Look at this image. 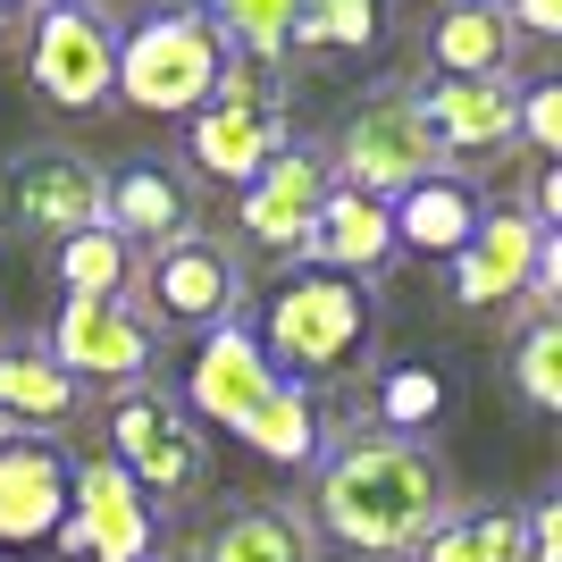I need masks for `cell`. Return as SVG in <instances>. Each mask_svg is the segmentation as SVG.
I'll list each match as a JSON object with an SVG mask.
<instances>
[{
	"label": "cell",
	"instance_id": "cell-10",
	"mask_svg": "<svg viewBox=\"0 0 562 562\" xmlns=\"http://www.w3.org/2000/svg\"><path fill=\"white\" fill-rule=\"evenodd\" d=\"M59 554H93V562H151L160 546V513L143 504V487L110 453L68 470V520H59Z\"/></svg>",
	"mask_w": 562,
	"mask_h": 562
},
{
	"label": "cell",
	"instance_id": "cell-19",
	"mask_svg": "<svg viewBox=\"0 0 562 562\" xmlns=\"http://www.w3.org/2000/svg\"><path fill=\"white\" fill-rule=\"evenodd\" d=\"M193 562H319V529H311L303 504H278V495H244L202 529Z\"/></svg>",
	"mask_w": 562,
	"mask_h": 562
},
{
	"label": "cell",
	"instance_id": "cell-30",
	"mask_svg": "<svg viewBox=\"0 0 562 562\" xmlns=\"http://www.w3.org/2000/svg\"><path fill=\"white\" fill-rule=\"evenodd\" d=\"M513 378L538 412H562V328L554 319H529V336H520V352H513Z\"/></svg>",
	"mask_w": 562,
	"mask_h": 562
},
{
	"label": "cell",
	"instance_id": "cell-17",
	"mask_svg": "<svg viewBox=\"0 0 562 562\" xmlns=\"http://www.w3.org/2000/svg\"><path fill=\"white\" fill-rule=\"evenodd\" d=\"M285 143H294V110H218V101H202L186 126L193 168L218 177V186H252Z\"/></svg>",
	"mask_w": 562,
	"mask_h": 562
},
{
	"label": "cell",
	"instance_id": "cell-35",
	"mask_svg": "<svg viewBox=\"0 0 562 562\" xmlns=\"http://www.w3.org/2000/svg\"><path fill=\"white\" fill-rule=\"evenodd\" d=\"M0 18H9V9H0Z\"/></svg>",
	"mask_w": 562,
	"mask_h": 562
},
{
	"label": "cell",
	"instance_id": "cell-8",
	"mask_svg": "<svg viewBox=\"0 0 562 562\" xmlns=\"http://www.w3.org/2000/svg\"><path fill=\"white\" fill-rule=\"evenodd\" d=\"M25 76L50 110H101L117 76V25L101 0H43L34 18V50H25Z\"/></svg>",
	"mask_w": 562,
	"mask_h": 562
},
{
	"label": "cell",
	"instance_id": "cell-31",
	"mask_svg": "<svg viewBox=\"0 0 562 562\" xmlns=\"http://www.w3.org/2000/svg\"><path fill=\"white\" fill-rule=\"evenodd\" d=\"M513 143H529L538 160H554V151H562V85H554V76H529V85H520Z\"/></svg>",
	"mask_w": 562,
	"mask_h": 562
},
{
	"label": "cell",
	"instance_id": "cell-29",
	"mask_svg": "<svg viewBox=\"0 0 562 562\" xmlns=\"http://www.w3.org/2000/svg\"><path fill=\"white\" fill-rule=\"evenodd\" d=\"M218 110H285V59H244V50H227L218 59V85H211Z\"/></svg>",
	"mask_w": 562,
	"mask_h": 562
},
{
	"label": "cell",
	"instance_id": "cell-6",
	"mask_svg": "<svg viewBox=\"0 0 562 562\" xmlns=\"http://www.w3.org/2000/svg\"><path fill=\"white\" fill-rule=\"evenodd\" d=\"M135 294H143V319L151 328H218V319H235L244 311V260L218 244V235H177V244H160V252H143L135 269Z\"/></svg>",
	"mask_w": 562,
	"mask_h": 562
},
{
	"label": "cell",
	"instance_id": "cell-18",
	"mask_svg": "<svg viewBox=\"0 0 562 562\" xmlns=\"http://www.w3.org/2000/svg\"><path fill=\"white\" fill-rule=\"evenodd\" d=\"M294 252H303L319 278H361V285H370L378 269L395 260V218H386V202L336 186L328 202H319V218H311V235L294 244Z\"/></svg>",
	"mask_w": 562,
	"mask_h": 562
},
{
	"label": "cell",
	"instance_id": "cell-20",
	"mask_svg": "<svg viewBox=\"0 0 562 562\" xmlns=\"http://www.w3.org/2000/svg\"><path fill=\"white\" fill-rule=\"evenodd\" d=\"M386 218H395V252L453 260L470 235H479V218H487V193L470 186L462 168H437V177H420L412 193H395V202H386Z\"/></svg>",
	"mask_w": 562,
	"mask_h": 562
},
{
	"label": "cell",
	"instance_id": "cell-4",
	"mask_svg": "<svg viewBox=\"0 0 562 562\" xmlns=\"http://www.w3.org/2000/svg\"><path fill=\"white\" fill-rule=\"evenodd\" d=\"M218 34L202 9H143L135 25H117V76L110 93L143 117H193L218 85Z\"/></svg>",
	"mask_w": 562,
	"mask_h": 562
},
{
	"label": "cell",
	"instance_id": "cell-27",
	"mask_svg": "<svg viewBox=\"0 0 562 562\" xmlns=\"http://www.w3.org/2000/svg\"><path fill=\"white\" fill-rule=\"evenodd\" d=\"M412 562H520V513H446Z\"/></svg>",
	"mask_w": 562,
	"mask_h": 562
},
{
	"label": "cell",
	"instance_id": "cell-9",
	"mask_svg": "<svg viewBox=\"0 0 562 562\" xmlns=\"http://www.w3.org/2000/svg\"><path fill=\"white\" fill-rule=\"evenodd\" d=\"M50 361L76 378V386H143L151 361H160V328L143 319L135 303H93V294H68L59 319H50Z\"/></svg>",
	"mask_w": 562,
	"mask_h": 562
},
{
	"label": "cell",
	"instance_id": "cell-36",
	"mask_svg": "<svg viewBox=\"0 0 562 562\" xmlns=\"http://www.w3.org/2000/svg\"><path fill=\"white\" fill-rule=\"evenodd\" d=\"M0 9H9V0H0Z\"/></svg>",
	"mask_w": 562,
	"mask_h": 562
},
{
	"label": "cell",
	"instance_id": "cell-32",
	"mask_svg": "<svg viewBox=\"0 0 562 562\" xmlns=\"http://www.w3.org/2000/svg\"><path fill=\"white\" fill-rule=\"evenodd\" d=\"M520 562H562V504L554 495H538L520 513Z\"/></svg>",
	"mask_w": 562,
	"mask_h": 562
},
{
	"label": "cell",
	"instance_id": "cell-3",
	"mask_svg": "<svg viewBox=\"0 0 562 562\" xmlns=\"http://www.w3.org/2000/svg\"><path fill=\"white\" fill-rule=\"evenodd\" d=\"M101 428H110V462L143 487L151 513H177V504H202V495H211V437H202V420H193L168 386H151V378H143V386H117Z\"/></svg>",
	"mask_w": 562,
	"mask_h": 562
},
{
	"label": "cell",
	"instance_id": "cell-33",
	"mask_svg": "<svg viewBox=\"0 0 562 562\" xmlns=\"http://www.w3.org/2000/svg\"><path fill=\"white\" fill-rule=\"evenodd\" d=\"M504 25H513V43H554L562 34V0H495Z\"/></svg>",
	"mask_w": 562,
	"mask_h": 562
},
{
	"label": "cell",
	"instance_id": "cell-7",
	"mask_svg": "<svg viewBox=\"0 0 562 562\" xmlns=\"http://www.w3.org/2000/svg\"><path fill=\"white\" fill-rule=\"evenodd\" d=\"M101 186H110V168H101L93 151H76V143H25V151H9V168H0L9 227L43 235V244H59V235H76V227H101Z\"/></svg>",
	"mask_w": 562,
	"mask_h": 562
},
{
	"label": "cell",
	"instance_id": "cell-34",
	"mask_svg": "<svg viewBox=\"0 0 562 562\" xmlns=\"http://www.w3.org/2000/svg\"><path fill=\"white\" fill-rule=\"evenodd\" d=\"M186 9H211V0H186Z\"/></svg>",
	"mask_w": 562,
	"mask_h": 562
},
{
	"label": "cell",
	"instance_id": "cell-25",
	"mask_svg": "<svg viewBox=\"0 0 562 562\" xmlns=\"http://www.w3.org/2000/svg\"><path fill=\"white\" fill-rule=\"evenodd\" d=\"M446 412H453V370H437V361H395L370 395L378 437H403V446H420Z\"/></svg>",
	"mask_w": 562,
	"mask_h": 562
},
{
	"label": "cell",
	"instance_id": "cell-5",
	"mask_svg": "<svg viewBox=\"0 0 562 562\" xmlns=\"http://www.w3.org/2000/svg\"><path fill=\"white\" fill-rule=\"evenodd\" d=\"M328 160H336V186H345V193L395 202V193H412L420 177H437L446 151H437V135H428L420 101L403 93V85H378L370 101H352V110H345Z\"/></svg>",
	"mask_w": 562,
	"mask_h": 562
},
{
	"label": "cell",
	"instance_id": "cell-37",
	"mask_svg": "<svg viewBox=\"0 0 562 562\" xmlns=\"http://www.w3.org/2000/svg\"><path fill=\"white\" fill-rule=\"evenodd\" d=\"M0 437H9V428H0Z\"/></svg>",
	"mask_w": 562,
	"mask_h": 562
},
{
	"label": "cell",
	"instance_id": "cell-15",
	"mask_svg": "<svg viewBox=\"0 0 562 562\" xmlns=\"http://www.w3.org/2000/svg\"><path fill=\"white\" fill-rule=\"evenodd\" d=\"M538 244H546V227H529L520 202L487 211V218H479V235L453 252V303H462V311L520 303V285H529V269H538Z\"/></svg>",
	"mask_w": 562,
	"mask_h": 562
},
{
	"label": "cell",
	"instance_id": "cell-23",
	"mask_svg": "<svg viewBox=\"0 0 562 562\" xmlns=\"http://www.w3.org/2000/svg\"><path fill=\"white\" fill-rule=\"evenodd\" d=\"M235 437H244L260 462H285V470H311L319 453H328V428H319V395H311L303 378H278V386H269V403H260V412L235 428Z\"/></svg>",
	"mask_w": 562,
	"mask_h": 562
},
{
	"label": "cell",
	"instance_id": "cell-21",
	"mask_svg": "<svg viewBox=\"0 0 562 562\" xmlns=\"http://www.w3.org/2000/svg\"><path fill=\"white\" fill-rule=\"evenodd\" d=\"M76 412H85V386L43 345H0V428L9 437H50Z\"/></svg>",
	"mask_w": 562,
	"mask_h": 562
},
{
	"label": "cell",
	"instance_id": "cell-16",
	"mask_svg": "<svg viewBox=\"0 0 562 562\" xmlns=\"http://www.w3.org/2000/svg\"><path fill=\"white\" fill-rule=\"evenodd\" d=\"M101 227L126 235L135 252H160V244L193 235V186L168 160H126V168H110V186H101Z\"/></svg>",
	"mask_w": 562,
	"mask_h": 562
},
{
	"label": "cell",
	"instance_id": "cell-14",
	"mask_svg": "<svg viewBox=\"0 0 562 562\" xmlns=\"http://www.w3.org/2000/svg\"><path fill=\"white\" fill-rule=\"evenodd\" d=\"M68 453L50 437H0V546H50L68 520Z\"/></svg>",
	"mask_w": 562,
	"mask_h": 562
},
{
	"label": "cell",
	"instance_id": "cell-22",
	"mask_svg": "<svg viewBox=\"0 0 562 562\" xmlns=\"http://www.w3.org/2000/svg\"><path fill=\"white\" fill-rule=\"evenodd\" d=\"M513 25L495 0H453L428 18V68L437 76H513Z\"/></svg>",
	"mask_w": 562,
	"mask_h": 562
},
{
	"label": "cell",
	"instance_id": "cell-1",
	"mask_svg": "<svg viewBox=\"0 0 562 562\" xmlns=\"http://www.w3.org/2000/svg\"><path fill=\"white\" fill-rule=\"evenodd\" d=\"M453 513L446 462L428 446H403V437H345L336 453H319V487H311V529L352 554L378 562H412L420 538Z\"/></svg>",
	"mask_w": 562,
	"mask_h": 562
},
{
	"label": "cell",
	"instance_id": "cell-12",
	"mask_svg": "<svg viewBox=\"0 0 562 562\" xmlns=\"http://www.w3.org/2000/svg\"><path fill=\"white\" fill-rule=\"evenodd\" d=\"M336 193V160L328 143H285L278 160L260 168L252 186H244V202H235V227L252 235V244H269V252H294L311 235V218H319V202Z\"/></svg>",
	"mask_w": 562,
	"mask_h": 562
},
{
	"label": "cell",
	"instance_id": "cell-24",
	"mask_svg": "<svg viewBox=\"0 0 562 562\" xmlns=\"http://www.w3.org/2000/svg\"><path fill=\"white\" fill-rule=\"evenodd\" d=\"M135 269H143V252L110 227H76V235L50 244V278L68 285V294H93V303H135V294H126Z\"/></svg>",
	"mask_w": 562,
	"mask_h": 562
},
{
	"label": "cell",
	"instance_id": "cell-26",
	"mask_svg": "<svg viewBox=\"0 0 562 562\" xmlns=\"http://www.w3.org/2000/svg\"><path fill=\"white\" fill-rule=\"evenodd\" d=\"M395 0H294V34L285 50H370L386 43Z\"/></svg>",
	"mask_w": 562,
	"mask_h": 562
},
{
	"label": "cell",
	"instance_id": "cell-13",
	"mask_svg": "<svg viewBox=\"0 0 562 562\" xmlns=\"http://www.w3.org/2000/svg\"><path fill=\"white\" fill-rule=\"evenodd\" d=\"M428 117V135L446 160H479V151H504L520 117V76H437L428 93H412Z\"/></svg>",
	"mask_w": 562,
	"mask_h": 562
},
{
	"label": "cell",
	"instance_id": "cell-11",
	"mask_svg": "<svg viewBox=\"0 0 562 562\" xmlns=\"http://www.w3.org/2000/svg\"><path fill=\"white\" fill-rule=\"evenodd\" d=\"M269 386H278V370H269V352H260L252 319L235 311V319H218V328L193 336V361H186V412L211 428H244L269 403Z\"/></svg>",
	"mask_w": 562,
	"mask_h": 562
},
{
	"label": "cell",
	"instance_id": "cell-28",
	"mask_svg": "<svg viewBox=\"0 0 562 562\" xmlns=\"http://www.w3.org/2000/svg\"><path fill=\"white\" fill-rule=\"evenodd\" d=\"M218 34V50H244V59H294L285 34H294V0H211L202 9Z\"/></svg>",
	"mask_w": 562,
	"mask_h": 562
},
{
	"label": "cell",
	"instance_id": "cell-2",
	"mask_svg": "<svg viewBox=\"0 0 562 562\" xmlns=\"http://www.w3.org/2000/svg\"><path fill=\"white\" fill-rule=\"evenodd\" d=\"M252 336H260V352H269L278 378H303L311 386V378H336L370 352L378 294L361 278H319V269H303V278H285L278 294H269Z\"/></svg>",
	"mask_w": 562,
	"mask_h": 562
}]
</instances>
